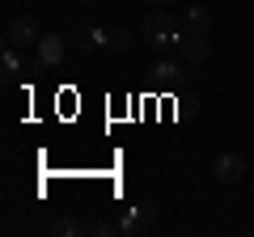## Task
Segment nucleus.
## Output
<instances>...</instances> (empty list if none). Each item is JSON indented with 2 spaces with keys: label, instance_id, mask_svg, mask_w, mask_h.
<instances>
[{
  "label": "nucleus",
  "instance_id": "1",
  "mask_svg": "<svg viewBox=\"0 0 254 237\" xmlns=\"http://www.w3.org/2000/svg\"><path fill=\"white\" fill-rule=\"evenodd\" d=\"M178 34H182V26L170 17V9H148L144 13V21H140V38H144L148 47H178Z\"/></svg>",
  "mask_w": 254,
  "mask_h": 237
},
{
  "label": "nucleus",
  "instance_id": "10",
  "mask_svg": "<svg viewBox=\"0 0 254 237\" xmlns=\"http://www.w3.org/2000/svg\"><path fill=\"white\" fill-rule=\"evenodd\" d=\"M153 72H157V81H161V85H178V81H182V68H178V64H170V59H161Z\"/></svg>",
  "mask_w": 254,
  "mask_h": 237
},
{
  "label": "nucleus",
  "instance_id": "4",
  "mask_svg": "<svg viewBox=\"0 0 254 237\" xmlns=\"http://www.w3.org/2000/svg\"><path fill=\"white\" fill-rule=\"evenodd\" d=\"M178 51H182L187 64H208L212 43H208V34H190V30H182V34H178Z\"/></svg>",
  "mask_w": 254,
  "mask_h": 237
},
{
  "label": "nucleus",
  "instance_id": "7",
  "mask_svg": "<svg viewBox=\"0 0 254 237\" xmlns=\"http://www.w3.org/2000/svg\"><path fill=\"white\" fill-rule=\"evenodd\" d=\"M68 47H72V43H64L60 34H43V43H38V59L51 68V64H60V59H64V51H68Z\"/></svg>",
  "mask_w": 254,
  "mask_h": 237
},
{
  "label": "nucleus",
  "instance_id": "13",
  "mask_svg": "<svg viewBox=\"0 0 254 237\" xmlns=\"http://www.w3.org/2000/svg\"><path fill=\"white\" fill-rule=\"evenodd\" d=\"M81 4H102V0H81Z\"/></svg>",
  "mask_w": 254,
  "mask_h": 237
},
{
  "label": "nucleus",
  "instance_id": "14",
  "mask_svg": "<svg viewBox=\"0 0 254 237\" xmlns=\"http://www.w3.org/2000/svg\"><path fill=\"white\" fill-rule=\"evenodd\" d=\"M9 4H13V0H9Z\"/></svg>",
  "mask_w": 254,
  "mask_h": 237
},
{
  "label": "nucleus",
  "instance_id": "5",
  "mask_svg": "<svg viewBox=\"0 0 254 237\" xmlns=\"http://www.w3.org/2000/svg\"><path fill=\"white\" fill-rule=\"evenodd\" d=\"M68 43H72L76 51H93V47H106V30H98L93 21H76V26L68 30Z\"/></svg>",
  "mask_w": 254,
  "mask_h": 237
},
{
  "label": "nucleus",
  "instance_id": "2",
  "mask_svg": "<svg viewBox=\"0 0 254 237\" xmlns=\"http://www.w3.org/2000/svg\"><path fill=\"white\" fill-rule=\"evenodd\" d=\"M4 43L17 47V51L38 47V43H43V21H38L34 13H21V17H13L9 26H4Z\"/></svg>",
  "mask_w": 254,
  "mask_h": 237
},
{
  "label": "nucleus",
  "instance_id": "8",
  "mask_svg": "<svg viewBox=\"0 0 254 237\" xmlns=\"http://www.w3.org/2000/svg\"><path fill=\"white\" fill-rule=\"evenodd\" d=\"M51 233L55 237H76V233H89V225H81L76 216H55L51 220Z\"/></svg>",
  "mask_w": 254,
  "mask_h": 237
},
{
  "label": "nucleus",
  "instance_id": "11",
  "mask_svg": "<svg viewBox=\"0 0 254 237\" xmlns=\"http://www.w3.org/2000/svg\"><path fill=\"white\" fill-rule=\"evenodd\" d=\"M89 233H98V237H110V233H115V225H110V220H93V225H89Z\"/></svg>",
  "mask_w": 254,
  "mask_h": 237
},
{
  "label": "nucleus",
  "instance_id": "6",
  "mask_svg": "<svg viewBox=\"0 0 254 237\" xmlns=\"http://www.w3.org/2000/svg\"><path fill=\"white\" fill-rule=\"evenodd\" d=\"M178 26L190 30V34H212V9L208 4H190V9L178 17Z\"/></svg>",
  "mask_w": 254,
  "mask_h": 237
},
{
  "label": "nucleus",
  "instance_id": "12",
  "mask_svg": "<svg viewBox=\"0 0 254 237\" xmlns=\"http://www.w3.org/2000/svg\"><path fill=\"white\" fill-rule=\"evenodd\" d=\"M153 4L157 9H170V4H178V0H153Z\"/></svg>",
  "mask_w": 254,
  "mask_h": 237
},
{
  "label": "nucleus",
  "instance_id": "3",
  "mask_svg": "<svg viewBox=\"0 0 254 237\" xmlns=\"http://www.w3.org/2000/svg\"><path fill=\"white\" fill-rule=\"evenodd\" d=\"M212 178L225 182V186H237L246 178V157L233 153V148H229V153H216V161H212Z\"/></svg>",
  "mask_w": 254,
  "mask_h": 237
},
{
  "label": "nucleus",
  "instance_id": "9",
  "mask_svg": "<svg viewBox=\"0 0 254 237\" xmlns=\"http://www.w3.org/2000/svg\"><path fill=\"white\" fill-rule=\"evenodd\" d=\"M127 47H131V30H127V26H115V30H106V51L123 55Z\"/></svg>",
  "mask_w": 254,
  "mask_h": 237
}]
</instances>
